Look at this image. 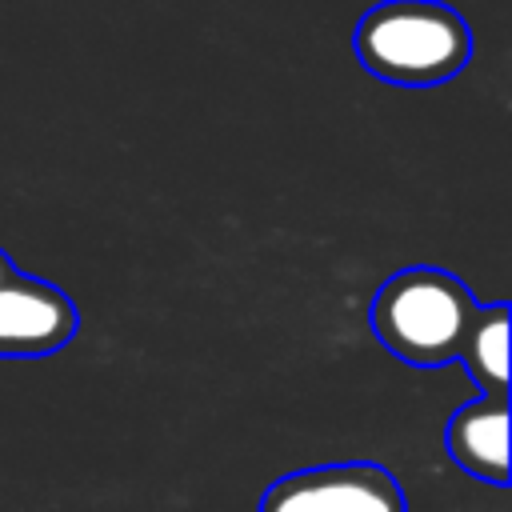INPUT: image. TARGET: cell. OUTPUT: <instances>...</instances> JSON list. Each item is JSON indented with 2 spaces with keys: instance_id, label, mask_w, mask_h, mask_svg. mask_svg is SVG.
<instances>
[{
  "instance_id": "1",
  "label": "cell",
  "mask_w": 512,
  "mask_h": 512,
  "mask_svg": "<svg viewBox=\"0 0 512 512\" xmlns=\"http://www.w3.org/2000/svg\"><path fill=\"white\" fill-rule=\"evenodd\" d=\"M360 64L388 84L452 80L472 56V32L456 8L440 0H384L356 24Z\"/></svg>"
},
{
  "instance_id": "2",
  "label": "cell",
  "mask_w": 512,
  "mask_h": 512,
  "mask_svg": "<svg viewBox=\"0 0 512 512\" xmlns=\"http://www.w3.org/2000/svg\"><path fill=\"white\" fill-rule=\"evenodd\" d=\"M476 308L480 304L460 276L444 268H404L376 288L368 324L396 360L440 368L456 360Z\"/></svg>"
},
{
  "instance_id": "3",
  "label": "cell",
  "mask_w": 512,
  "mask_h": 512,
  "mask_svg": "<svg viewBox=\"0 0 512 512\" xmlns=\"http://www.w3.org/2000/svg\"><path fill=\"white\" fill-rule=\"evenodd\" d=\"M260 512H408V500L384 464L340 460L284 472L264 488Z\"/></svg>"
},
{
  "instance_id": "4",
  "label": "cell",
  "mask_w": 512,
  "mask_h": 512,
  "mask_svg": "<svg viewBox=\"0 0 512 512\" xmlns=\"http://www.w3.org/2000/svg\"><path fill=\"white\" fill-rule=\"evenodd\" d=\"M76 328H80V312L64 288L24 272H12L0 284V356L4 360L52 356L64 344H72Z\"/></svg>"
},
{
  "instance_id": "5",
  "label": "cell",
  "mask_w": 512,
  "mask_h": 512,
  "mask_svg": "<svg viewBox=\"0 0 512 512\" xmlns=\"http://www.w3.org/2000/svg\"><path fill=\"white\" fill-rule=\"evenodd\" d=\"M448 456L476 480L508 484V396H476L444 424Z\"/></svg>"
},
{
  "instance_id": "6",
  "label": "cell",
  "mask_w": 512,
  "mask_h": 512,
  "mask_svg": "<svg viewBox=\"0 0 512 512\" xmlns=\"http://www.w3.org/2000/svg\"><path fill=\"white\" fill-rule=\"evenodd\" d=\"M456 360L468 368L480 396H508V304H484L460 340Z\"/></svg>"
},
{
  "instance_id": "7",
  "label": "cell",
  "mask_w": 512,
  "mask_h": 512,
  "mask_svg": "<svg viewBox=\"0 0 512 512\" xmlns=\"http://www.w3.org/2000/svg\"><path fill=\"white\" fill-rule=\"evenodd\" d=\"M12 272H16V268H12V260H8V252L0 248V284H4V280H8Z\"/></svg>"
}]
</instances>
